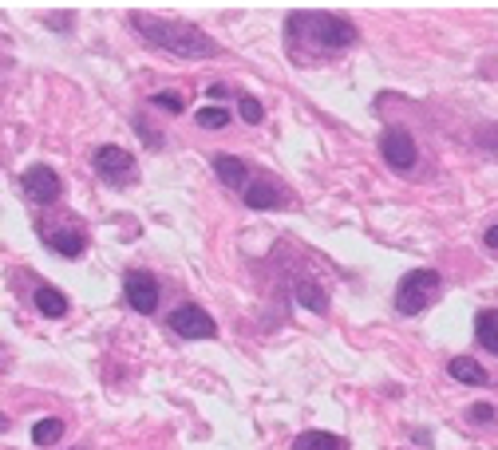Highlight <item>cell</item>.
I'll return each mask as SVG.
<instances>
[{"mask_svg":"<svg viewBox=\"0 0 498 450\" xmlns=\"http://www.w3.org/2000/svg\"><path fill=\"white\" fill-rule=\"evenodd\" d=\"M80 450H83V446H80Z\"/></svg>","mask_w":498,"mask_h":450,"instance_id":"24","label":"cell"},{"mask_svg":"<svg viewBox=\"0 0 498 450\" xmlns=\"http://www.w3.org/2000/svg\"><path fill=\"white\" fill-rule=\"evenodd\" d=\"M285 43L293 48V56L301 60L305 56V48H312V60H332L340 56L344 48H352L356 43V28L349 20L332 16V13H293L285 24Z\"/></svg>","mask_w":498,"mask_h":450,"instance_id":"1","label":"cell"},{"mask_svg":"<svg viewBox=\"0 0 498 450\" xmlns=\"http://www.w3.org/2000/svg\"><path fill=\"white\" fill-rule=\"evenodd\" d=\"M63 438V423L60 419H40L36 426H32V443L36 446H56Z\"/></svg>","mask_w":498,"mask_h":450,"instance_id":"16","label":"cell"},{"mask_svg":"<svg viewBox=\"0 0 498 450\" xmlns=\"http://www.w3.org/2000/svg\"><path fill=\"white\" fill-rule=\"evenodd\" d=\"M483 241H486V249H498V222H494L491 229H486V234H483Z\"/></svg>","mask_w":498,"mask_h":450,"instance_id":"22","label":"cell"},{"mask_svg":"<svg viewBox=\"0 0 498 450\" xmlns=\"http://www.w3.org/2000/svg\"><path fill=\"white\" fill-rule=\"evenodd\" d=\"M214 170H218V178L230 186V190H245L249 167H245L242 158H234V155H214Z\"/></svg>","mask_w":498,"mask_h":450,"instance_id":"11","label":"cell"},{"mask_svg":"<svg viewBox=\"0 0 498 450\" xmlns=\"http://www.w3.org/2000/svg\"><path fill=\"white\" fill-rule=\"evenodd\" d=\"M123 292H127V304H131L135 312H155V304H158V281L150 277V273H131L127 277V284H123Z\"/></svg>","mask_w":498,"mask_h":450,"instance_id":"9","label":"cell"},{"mask_svg":"<svg viewBox=\"0 0 498 450\" xmlns=\"http://www.w3.org/2000/svg\"><path fill=\"white\" fill-rule=\"evenodd\" d=\"M95 170H100L107 182L123 186L127 178H135V158L127 155L123 147H100L95 150Z\"/></svg>","mask_w":498,"mask_h":450,"instance_id":"7","label":"cell"},{"mask_svg":"<svg viewBox=\"0 0 498 450\" xmlns=\"http://www.w3.org/2000/svg\"><path fill=\"white\" fill-rule=\"evenodd\" d=\"M467 419L471 423H498V411L491 403H474V407H467Z\"/></svg>","mask_w":498,"mask_h":450,"instance_id":"21","label":"cell"},{"mask_svg":"<svg viewBox=\"0 0 498 450\" xmlns=\"http://www.w3.org/2000/svg\"><path fill=\"white\" fill-rule=\"evenodd\" d=\"M170 332H178L187 340H214L218 336V324L210 321V312L194 309V304H182V309L170 312Z\"/></svg>","mask_w":498,"mask_h":450,"instance_id":"5","label":"cell"},{"mask_svg":"<svg viewBox=\"0 0 498 450\" xmlns=\"http://www.w3.org/2000/svg\"><path fill=\"white\" fill-rule=\"evenodd\" d=\"M24 194L32 197V202L48 206V202H56V197L63 194V182H60V174L52 167H28L24 170Z\"/></svg>","mask_w":498,"mask_h":450,"instance_id":"8","label":"cell"},{"mask_svg":"<svg viewBox=\"0 0 498 450\" xmlns=\"http://www.w3.org/2000/svg\"><path fill=\"white\" fill-rule=\"evenodd\" d=\"M447 371H451V379L471 383V388H483V383L491 379V376H486V368H483V364H474L471 356H455L451 364H447Z\"/></svg>","mask_w":498,"mask_h":450,"instance_id":"13","label":"cell"},{"mask_svg":"<svg viewBox=\"0 0 498 450\" xmlns=\"http://www.w3.org/2000/svg\"><path fill=\"white\" fill-rule=\"evenodd\" d=\"M5 426H8V419H5V415H0V431H5Z\"/></svg>","mask_w":498,"mask_h":450,"instance_id":"23","label":"cell"},{"mask_svg":"<svg viewBox=\"0 0 498 450\" xmlns=\"http://www.w3.org/2000/svg\"><path fill=\"white\" fill-rule=\"evenodd\" d=\"M293 450H349V443H344L340 435H329V431H305V435H297Z\"/></svg>","mask_w":498,"mask_h":450,"instance_id":"15","label":"cell"},{"mask_svg":"<svg viewBox=\"0 0 498 450\" xmlns=\"http://www.w3.org/2000/svg\"><path fill=\"white\" fill-rule=\"evenodd\" d=\"M150 103L162 107V111H170V115H182L187 107H182V99L178 95H170V91H158V95H150Z\"/></svg>","mask_w":498,"mask_h":450,"instance_id":"19","label":"cell"},{"mask_svg":"<svg viewBox=\"0 0 498 450\" xmlns=\"http://www.w3.org/2000/svg\"><path fill=\"white\" fill-rule=\"evenodd\" d=\"M474 336H479V344L486 352L498 356V309H486V312L474 316Z\"/></svg>","mask_w":498,"mask_h":450,"instance_id":"14","label":"cell"},{"mask_svg":"<svg viewBox=\"0 0 498 450\" xmlns=\"http://www.w3.org/2000/svg\"><path fill=\"white\" fill-rule=\"evenodd\" d=\"M242 194H245L249 210H289V206H293V194H289L273 174H254Z\"/></svg>","mask_w":498,"mask_h":450,"instance_id":"4","label":"cell"},{"mask_svg":"<svg viewBox=\"0 0 498 450\" xmlns=\"http://www.w3.org/2000/svg\"><path fill=\"white\" fill-rule=\"evenodd\" d=\"M32 301H36V312L52 316V321H60V316H68V296H63L60 289H52V284H40Z\"/></svg>","mask_w":498,"mask_h":450,"instance_id":"12","label":"cell"},{"mask_svg":"<svg viewBox=\"0 0 498 450\" xmlns=\"http://www.w3.org/2000/svg\"><path fill=\"white\" fill-rule=\"evenodd\" d=\"M131 24L143 32L155 48H167L170 56H182V60H214V56H222L218 40L206 36L202 28L187 24V20H158V16L135 13Z\"/></svg>","mask_w":498,"mask_h":450,"instance_id":"2","label":"cell"},{"mask_svg":"<svg viewBox=\"0 0 498 450\" xmlns=\"http://www.w3.org/2000/svg\"><path fill=\"white\" fill-rule=\"evenodd\" d=\"M439 292H443V277L436 269H411L407 277H399V284H396V312L419 316L439 301Z\"/></svg>","mask_w":498,"mask_h":450,"instance_id":"3","label":"cell"},{"mask_svg":"<svg viewBox=\"0 0 498 450\" xmlns=\"http://www.w3.org/2000/svg\"><path fill=\"white\" fill-rule=\"evenodd\" d=\"M297 296H301V304L312 312H329V296H324L321 289H312V284H297Z\"/></svg>","mask_w":498,"mask_h":450,"instance_id":"17","label":"cell"},{"mask_svg":"<svg viewBox=\"0 0 498 450\" xmlns=\"http://www.w3.org/2000/svg\"><path fill=\"white\" fill-rule=\"evenodd\" d=\"M44 241L60 257H80L83 245H88V234H83V225H48Z\"/></svg>","mask_w":498,"mask_h":450,"instance_id":"10","label":"cell"},{"mask_svg":"<svg viewBox=\"0 0 498 450\" xmlns=\"http://www.w3.org/2000/svg\"><path fill=\"white\" fill-rule=\"evenodd\" d=\"M230 123V111H222V107H202L198 111V127L202 130H222Z\"/></svg>","mask_w":498,"mask_h":450,"instance_id":"18","label":"cell"},{"mask_svg":"<svg viewBox=\"0 0 498 450\" xmlns=\"http://www.w3.org/2000/svg\"><path fill=\"white\" fill-rule=\"evenodd\" d=\"M237 107H242V119H245V123H262V119H265L262 103H257L254 95H242V103H237Z\"/></svg>","mask_w":498,"mask_h":450,"instance_id":"20","label":"cell"},{"mask_svg":"<svg viewBox=\"0 0 498 450\" xmlns=\"http://www.w3.org/2000/svg\"><path fill=\"white\" fill-rule=\"evenodd\" d=\"M380 155H384V162H388L392 170H411V167H416V139H411L407 130H399V127L384 130Z\"/></svg>","mask_w":498,"mask_h":450,"instance_id":"6","label":"cell"}]
</instances>
